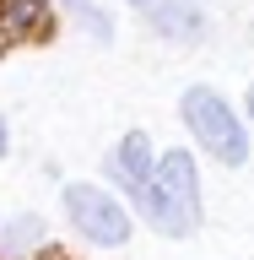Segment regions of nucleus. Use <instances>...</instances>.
<instances>
[{
  "label": "nucleus",
  "mask_w": 254,
  "mask_h": 260,
  "mask_svg": "<svg viewBox=\"0 0 254 260\" xmlns=\"http://www.w3.org/2000/svg\"><path fill=\"white\" fill-rule=\"evenodd\" d=\"M141 211L168 239H184V233L200 228V174H195L190 152H162L157 174H152V184L141 195Z\"/></svg>",
  "instance_id": "obj_1"
},
{
  "label": "nucleus",
  "mask_w": 254,
  "mask_h": 260,
  "mask_svg": "<svg viewBox=\"0 0 254 260\" xmlns=\"http://www.w3.org/2000/svg\"><path fill=\"white\" fill-rule=\"evenodd\" d=\"M184 125L195 130V141L206 146L211 157L233 162V168L249 157V130L238 125V114L227 109V98H216L211 87H190L184 92Z\"/></svg>",
  "instance_id": "obj_2"
},
{
  "label": "nucleus",
  "mask_w": 254,
  "mask_h": 260,
  "mask_svg": "<svg viewBox=\"0 0 254 260\" xmlns=\"http://www.w3.org/2000/svg\"><path fill=\"white\" fill-rule=\"evenodd\" d=\"M65 211L92 244H125L130 239V211L97 184H65Z\"/></svg>",
  "instance_id": "obj_3"
},
{
  "label": "nucleus",
  "mask_w": 254,
  "mask_h": 260,
  "mask_svg": "<svg viewBox=\"0 0 254 260\" xmlns=\"http://www.w3.org/2000/svg\"><path fill=\"white\" fill-rule=\"evenodd\" d=\"M108 174L119 179V190H130L135 201L146 195V184H152V174H157V162H152V141H146L141 130H130L125 141H119V152L108 157Z\"/></svg>",
  "instance_id": "obj_4"
},
{
  "label": "nucleus",
  "mask_w": 254,
  "mask_h": 260,
  "mask_svg": "<svg viewBox=\"0 0 254 260\" xmlns=\"http://www.w3.org/2000/svg\"><path fill=\"white\" fill-rule=\"evenodd\" d=\"M44 32V0H0V44H27Z\"/></svg>",
  "instance_id": "obj_5"
},
{
  "label": "nucleus",
  "mask_w": 254,
  "mask_h": 260,
  "mask_svg": "<svg viewBox=\"0 0 254 260\" xmlns=\"http://www.w3.org/2000/svg\"><path fill=\"white\" fill-rule=\"evenodd\" d=\"M141 11L152 16V27H162L168 38H200V11L184 6V0H146Z\"/></svg>",
  "instance_id": "obj_6"
},
{
  "label": "nucleus",
  "mask_w": 254,
  "mask_h": 260,
  "mask_svg": "<svg viewBox=\"0 0 254 260\" xmlns=\"http://www.w3.org/2000/svg\"><path fill=\"white\" fill-rule=\"evenodd\" d=\"M70 11H76L81 22H87V27L97 32V38H108V32H114V27H108V16H103V11H92V6H87V0H70Z\"/></svg>",
  "instance_id": "obj_7"
},
{
  "label": "nucleus",
  "mask_w": 254,
  "mask_h": 260,
  "mask_svg": "<svg viewBox=\"0 0 254 260\" xmlns=\"http://www.w3.org/2000/svg\"><path fill=\"white\" fill-rule=\"evenodd\" d=\"M6 244H11V249H27V244H38V222H32V217H22V222L6 233Z\"/></svg>",
  "instance_id": "obj_8"
},
{
  "label": "nucleus",
  "mask_w": 254,
  "mask_h": 260,
  "mask_svg": "<svg viewBox=\"0 0 254 260\" xmlns=\"http://www.w3.org/2000/svg\"><path fill=\"white\" fill-rule=\"evenodd\" d=\"M6 146H11V141H6V119H0V157H6Z\"/></svg>",
  "instance_id": "obj_9"
},
{
  "label": "nucleus",
  "mask_w": 254,
  "mask_h": 260,
  "mask_svg": "<svg viewBox=\"0 0 254 260\" xmlns=\"http://www.w3.org/2000/svg\"><path fill=\"white\" fill-rule=\"evenodd\" d=\"M249 119H254V87H249Z\"/></svg>",
  "instance_id": "obj_10"
},
{
  "label": "nucleus",
  "mask_w": 254,
  "mask_h": 260,
  "mask_svg": "<svg viewBox=\"0 0 254 260\" xmlns=\"http://www.w3.org/2000/svg\"><path fill=\"white\" fill-rule=\"evenodd\" d=\"M135 6H146V0H135Z\"/></svg>",
  "instance_id": "obj_11"
}]
</instances>
